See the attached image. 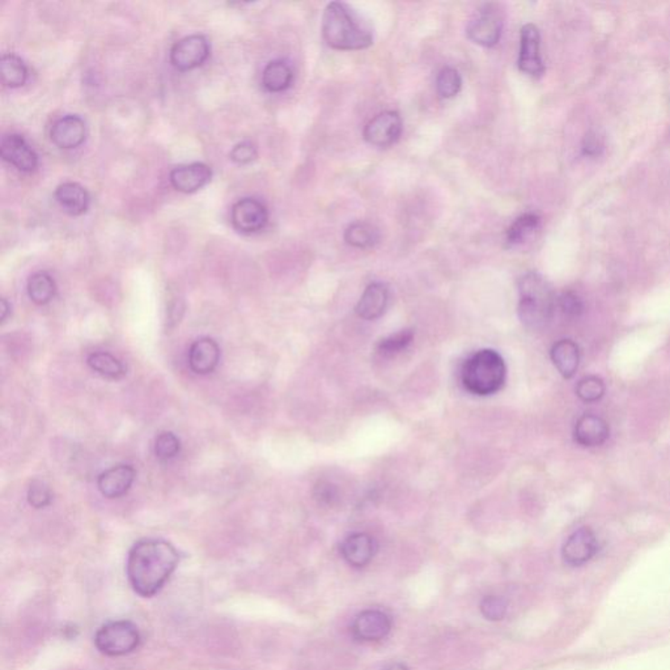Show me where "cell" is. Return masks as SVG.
<instances>
[{"label":"cell","mask_w":670,"mask_h":670,"mask_svg":"<svg viewBox=\"0 0 670 670\" xmlns=\"http://www.w3.org/2000/svg\"><path fill=\"white\" fill-rule=\"evenodd\" d=\"M322 36L335 50H362L373 43V32L344 3L333 2L325 8Z\"/></svg>","instance_id":"7a4b0ae2"},{"label":"cell","mask_w":670,"mask_h":670,"mask_svg":"<svg viewBox=\"0 0 670 670\" xmlns=\"http://www.w3.org/2000/svg\"><path fill=\"white\" fill-rule=\"evenodd\" d=\"M139 643L141 635L138 629L129 620H113L101 626L95 635L96 647L107 656H124L135 651Z\"/></svg>","instance_id":"5b68a950"},{"label":"cell","mask_w":670,"mask_h":670,"mask_svg":"<svg viewBox=\"0 0 670 670\" xmlns=\"http://www.w3.org/2000/svg\"><path fill=\"white\" fill-rule=\"evenodd\" d=\"M55 198L63 210L74 216H79L88 210L89 196L86 188L77 182H65L55 190Z\"/></svg>","instance_id":"7402d4cb"},{"label":"cell","mask_w":670,"mask_h":670,"mask_svg":"<svg viewBox=\"0 0 670 670\" xmlns=\"http://www.w3.org/2000/svg\"><path fill=\"white\" fill-rule=\"evenodd\" d=\"M28 501L33 509H41L48 507L53 500L50 487L43 481L34 480L28 489Z\"/></svg>","instance_id":"d6a6232c"},{"label":"cell","mask_w":670,"mask_h":670,"mask_svg":"<svg viewBox=\"0 0 670 670\" xmlns=\"http://www.w3.org/2000/svg\"><path fill=\"white\" fill-rule=\"evenodd\" d=\"M179 562V551L170 542L142 539L127 556V579L139 596L152 597L167 584Z\"/></svg>","instance_id":"6da1fadb"},{"label":"cell","mask_w":670,"mask_h":670,"mask_svg":"<svg viewBox=\"0 0 670 670\" xmlns=\"http://www.w3.org/2000/svg\"><path fill=\"white\" fill-rule=\"evenodd\" d=\"M353 634L362 642H379L391 630V620L381 610H364L353 623Z\"/></svg>","instance_id":"7c38bea8"},{"label":"cell","mask_w":670,"mask_h":670,"mask_svg":"<svg viewBox=\"0 0 670 670\" xmlns=\"http://www.w3.org/2000/svg\"><path fill=\"white\" fill-rule=\"evenodd\" d=\"M2 81L8 88H19L28 79V69L22 58L14 54H5L0 60Z\"/></svg>","instance_id":"cb8c5ba5"},{"label":"cell","mask_w":670,"mask_h":670,"mask_svg":"<svg viewBox=\"0 0 670 670\" xmlns=\"http://www.w3.org/2000/svg\"><path fill=\"white\" fill-rule=\"evenodd\" d=\"M313 496H315L318 504L326 507L335 506L339 501V498H341L338 486L327 480H321L316 483L315 490H313Z\"/></svg>","instance_id":"e575fe53"},{"label":"cell","mask_w":670,"mask_h":670,"mask_svg":"<svg viewBox=\"0 0 670 670\" xmlns=\"http://www.w3.org/2000/svg\"><path fill=\"white\" fill-rule=\"evenodd\" d=\"M257 155V147L249 141L236 144V146L232 148L231 153H229L232 161L236 162V164H249V162L255 161Z\"/></svg>","instance_id":"8d00e7d4"},{"label":"cell","mask_w":670,"mask_h":670,"mask_svg":"<svg viewBox=\"0 0 670 670\" xmlns=\"http://www.w3.org/2000/svg\"><path fill=\"white\" fill-rule=\"evenodd\" d=\"M413 341L414 330H401V332L394 333V335H389L387 338H382L377 344L376 351L377 353L384 356V358H391V356L399 355L402 351L408 349Z\"/></svg>","instance_id":"f1b7e54d"},{"label":"cell","mask_w":670,"mask_h":670,"mask_svg":"<svg viewBox=\"0 0 670 670\" xmlns=\"http://www.w3.org/2000/svg\"><path fill=\"white\" fill-rule=\"evenodd\" d=\"M8 309H10V306H8L7 300L2 298V321H5V318H7Z\"/></svg>","instance_id":"ab89813d"},{"label":"cell","mask_w":670,"mask_h":670,"mask_svg":"<svg viewBox=\"0 0 670 670\" xmlns=\"http://www.w3.org/2000/svg\"><path fill=\"white\" fill-rule=\"evenodd\" d=\"M135 480V470L133 466L121 463L113 466L98 475L97 487L101 495L107 499L121 498L132 489Z\"/></svg>","instance_id":"2e32d148"},{"label":"cell","mask_w":670,"mask_h":670,"mask_svg":"<svg viewBox=\"0 0 670 670\" xmlns=\"http://www.w3.org/2000/svg\"><path fill=\"white\" fill-rule=\"evenodd\" d=\"M481 613L486 620L498 622L507 614V601L503 597L487 596L481 602Z\"/></svg>","instance_id":"836d02e7"},{"label":"cell","mask_w":670,"mask_h":670,"mask_svg":"<svg viewBox=\"0 0 670 670\" xmlns=\"http://www.w3.org/2000/svg\"><path fill=\"white\" fill-rule=\"evenodd\" d=\"M556 307L561 309L565 317L577 318L583 313V303L579 296L574 292H564L556 298Z\"/></svg>","instance_id":"d590c367"},{"label":"cell","mask_w":670,"mask_h":670,"mask_svg":"<svg viewBox=\"0 0 670 670\" xmlns=\"http://www.w3.org/2000/svg\"><path fill=\"white\" fill-rule=\"evenodd\" d=\"M389 304V289L387 284L371 283L363 292L361 300L356 304L355 312L363 320L373 321L381 317Z\"/></svg>","instance_id":"d6986e66"},{"label":"cell","mask_w":670,"mask_h":670,"mask_svg":"<svg viewBox=\"0 0 670 670\" xmlns=\"http://www.w3.org/2000/svg\"><path fill=\"white\" fill-rule=\"evenodd\" d=\"M382 670H408V668L401 663H391L385 665Z\"/></svg>","instance_id":"f35d334b"},{"label":"cell","mask_w":670,"mask_h":670,"mask_svg":"<svg viewBox=\"0 0 670 670\" xmlns=\"http://www.w3.org/2000/svg\"><path fill=\"white\" fill-rule=\"evenodd\" d=\"M292 79H294V72L286 60H271L263 69L262 84L269 92L278 94V92L286 91L291 86Z\"/></svg>","instance_id":"603a6c76"},{"label":"cell","mask_w":670,"mask_h":670,"mask_svg":"<svg viewBox=\"0 0 670 670\" xmlns=\"http://www.w3.org/2000/svg\"><path fill=\"white\" fill-rule=\"evenodd\" d=\"M519 69L532 78H541L545 72L541 57V34L535 24H525L520 33Z\"/></svg>","instance_id":"52a82bcc"},{"label":"cell","mask_w":670,"mask_h":670,"mask_svg":"<svg viewBox=\"0 0 670 670\" xmlns=\"http://www.w3.org/2000/svg\"><path fill=\"white\" fill-rule=\"evenodd\" d=\"M344 242L353 248L368 249L380 242V232L375 225L365 222H356L344 231Z\"/></svg>","instance_id":"d4e9b609"},{"label":"cell","mask_w":670,"mask_h":670,"mask_svg":"<svg viewBox=\"0 0 670 670\" xmlns=\"http://www.w3.org/2000/svg\"><path fill=\"white\" fill-rule=\"evenodd\" d=\"M0 155L3 161L10 162L22 172H33L39 165V156L32 150L27 141L19 134L3 136L2 143H0Z\"/></svg>","instance_id":"8fae6325"},{"label":"cell","mask_w":670,"mask_h":670,"mask_svg":"<svg viewBox=\"0 0 670 670\" xmlns=\"http://www.w3.org/2000/svg\"><path fill=\"white\" fill-rule=\"evenodd\" d=\"M463 87V79L457 69L452 68H444L437 75L436 89L437 94L443 98H452L460 94Z\"/></svg>","instance_id":"f546056e"},{"label":"cell","mask_w":670,"mask_h":670,"mask_svg":"<svg viewBox=\"0 0 670 670\" xmlns=\"http://www.w3.org/2000/svg\"><path fill=\"white\" fill-rule=\"evenodd\" d=\"M50 136L55 146L63 150H72L86 141V124L78 115H66L54 122Z\"/></svg>","instance_id":"e0dca14e"},{"label":"cell","mask_w":670,"mask_h":670,"mask_svg":"<svg viewBox=\"0 0 670 670\" xmlns=\"http://www.w3.org/2000/svg\"><path fill=\"white\" fill-rule=\"evenodd\" d=\"M181 443L173 432H161L156 437L155 454L159 460L170 461L179 454Z\"/></svg>","instance_id":"1f68e13d"},{"label":"cell","mask_w":670,"mask_h":670,"mask_svg":"<svg viewBox=\"0 0 670 670\" xmlns=\"http://www.w3.org/2000/svg\"><path fill=\"white\" fill-rule=\"evenodd\" d=\"M603 148L601 139L596 134H588L585 136L584 143H583V152L587 156H597L600 155Z\"/></svg>","instance_id":"74e56055"},{"label":"cell","mask_w":670,"mask_h":670,"mask_svg":"<svg viewBox=\"0 0 670 670\" xmlns=\"http://www.w3.org/2000/svg\"><path fill=\"white\" fill-rule=\"evenodd\" d=\"M460 376L461 384L469 393L492 396L506 384V362L495 350H480L463 362Z\"/></svg>","instance_id":"277c9868"},{"label":"cell","mask_w":670,"mask_h":670,"mask_svg":"<svg viewBox=\"0 0 670 670\" xmlns=\"http://www.w3.org/2000/svg\"><path fill=\"white\" fill-rule=\"evenodd\" d=\"M231 220L237 231L243 234H255L268 225V208L258 199L243 198L232 207Z\"/></svg>","instance_id":"9c48e42d"},{"label":"cell","mask_w":670,"mask_h":670,"mask_svg":"<svg viewBox=\"0 0 670 670\" xmlns=\"http://www.w3.org/2000/svg\"><path fill=\"white\" fill-rule=\"evenodd\" d=\"M501 32H503L501 17L495 11L487 8V10L481 11L480 16L470 23L466 33L469 39L477 45L483 46V48H494L500 41Z\"/></svg>","instance_id":"4fadbf2b"},{"label":"cell","mask_w":670,"mask_h":670,"mask_svg":"<svg viewBox=\"0 0 670 670\" xmlns=\"http://www.w3.org/2000/svg\"><path fill=\"white\" fill-rule=\"evenodd\" d=\"M402 134L401 115L397 112L380 113L373 120L368 122L364 129V139L379 148L393 146Z\"/></svg>","instance_id":"ba28073f"},{"label":"cell","mask_w":670,"mask_h":670,"mask_svg":"<svg viewBox=\"0 0 670 670\" xmlns=\"http://www.w3.org/2000/svg\"><path fill=\"white\" fill-rule=\"evenodd\" d=\"M518 315L521 324L530 330L546 327L556 308L553 289L544 277L537 272H528L519 280Z\"/></svg>","instance_id":"3957f363"},{"label":"cell","mask_w":670,"mask_h":670,"mask_svg":"<svg viewBox=\"0 0 670 670\" xmlns=\"http://www.w3.org/2000/svg\"><path fill=\"white\" fill-rule=\"evenodd\" d=\"M599 542L590 528H580L568 537L562 547V558L571 567L584 565L596 555Z\"/></svg>","instance_id":"30bf717a"},{"label":"cell","mask_w":670,"mask_h":670,"mask_svg":"<svg viewBox=\"0 0 670 670\" xmlns=\"http://www.w3.org/2000/svg\"><path fill=\"white\" fill-rule=\"evenodd\" d=\"M220 362V347L214 339L199 338L188 350V365L198 375L214 372Z\"/></svg>","instance_id":"ac0fdd59"},{"label":"cell","mask_w":670,"mask_h":670,"mask_svg":"<svg viewBox=\"0 0 670 670\" xmlns=\"http://www.w3.org/2000/svg\"><path fill=\"white\" fill-rule=\"evenodd\" d=\"M576 394L583 402L592 403L600 401L605 394V385L601 379L596 376H588L580 380L576 387Z\"/></svg>","instance_id":"4dcf8cb0"},{"label":"cell","mask_w":670,"mask_h":670,"mask_svg":"<svg viewBox=\"0 0 670 670\" xmlns=\"http://www.w3.org/2000/svg\"><path fill=\"white\" fill-rule=\"evenodd\" d=\"M210 57V43L201 34L179 40L170 50V62L179 71H190L202 66Z\"/></svg>","instance_id":"8992f818"},{"label":"cell","mask_w":670,"mask_h":670,"mask_svg":"<svg viewBox=\"0 0 670 670\" xmlns=\"http://www.w3.org/2000/svg\"><path fill=\"white\" fill-rule=\"evenodd\" d=\"M27 289L29 298L34 304L45 306L53 300L57 286L48 272L40 271L29 278Z\"/></svg>","instance_id":"484cf974"},{"label":"cell","mask_w":670,"mask_h":670,"mask_svg":"<svg viewBox=\"0 0 670 670\" xmlns=\"http://www.w3.org/2000/svg\"><path fill=\"white\" fill-rule=\"evenodd\" d=\"M550 356L556 370L564 379H571L575 375L580 364V351L575 342L561 339L551 347Z\"/></svg>","instance_id":"44dd1931"},{"label":"cell","mask_w":670,"mask_h":670,"mask_svg":"<svg viewBox=\"0 0 670 670\" xmlns=\"http://www.w3.org/2000/svg\"><path fill=\"white\" fill-rule=\"evenodd\" d=\"M539 223H541V219H539L537 214L529 213L521 215L520 217H518L512 223V225L507 231V245H519V243L527 242L528 237L532 236L537 229H538Z\"/></svg>","instance_id":"83f0119b"},{"label":"cell","mask_w":670,"mask_h":670,"mask_svg":"<svg viewBox=\"0 0 670 670\" xmlns=\"http://www.w3.org/2000/svg\"><path fill=\"white\" fill-rule=\"evenodd\" d=\"M89 368L98 375L107 377V379L118 380L124 376L126 370L124 365L122 364L120 359L113 356L112 353H104V351H98V353H91L87 359Z\"/></svg>","instance_id":"4316f807"},{"label":"cell","mask_w":670,"mask_h":670,"mask_svg":"<svg viewBox=\"0 0 670 670\" xmlns=\"http://www.w3.org/2000/svg\"><path fill=\"white\" fill-rule=\"evenodd\" d=\"M213 170L203 162L179 165L170 172V184L181 193H194L210 182Z\"/></svg>","instance_id":"9a60e30c"},{"label":"cell","mask_w":670,"mask_h":670,"mask_svg":"<svg viewBox=\"0 0 670 670\" xmlns=\"http://www.w3.org/2000/svg\"><path fill=\"white\" fill-rule=\"evenodd\" d=\"M574 437L579 445L594 448L602 445L609 437V426L602 418L585 414L576 422Z\"/></svg>","instance_id":"ffe728a7"},{"label":"cell","mask_w":670,"mask_h":670,"mask_svg":"<svg viewBox=\"0 0 670 670\" xmlns=\"http://www.w3.org/2000/svg\"><path fill=\"white\" fill-rule=\"evenodd\" d=\"M379 545L368 533H353L341 545V554L344 561L355 568L365 567L375 558Z\"/></svg>","instance_id":"5bb4252c"}]
</instances>
